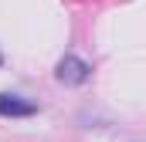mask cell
Masks as SVG:
<instances>
[{
  "instance_id": "cell-1",
  "label": "cell",
  "mask_w": 146,
  "mask_h": 142,
  "mask_svg": "<svg viewBox=\"0 0 146 142\" xmlns=\"http://www.w3.org/2000/svg\"><path fill=\"white\" fill-rule=\"evenodd\" d=\"M54 78H58L61 85H85V81L92 78V68H88V61H82L78 54H65V58L58 61V68H54Z\"/></svg>"
},
{
  "instance_id": "cell-2",
  "label": "cell",
  "mask_w": 146,
  "mask_h": 142,
  "mask_svg": "<svg viewBox=\"0 0 146 142\" xmlns=\"http://www.w3.org/2000/svg\"><path fill=\"white\" fill-rule=\"evenodd\" d=\"M27 115H37L34 102H24L21 95L0 91V118H27Z\"/></svg>"
},
{
  "instance_id": "cell-3",
  "label": "cell",
  "mask_w": 146,
  "mask_h": 142,
  "mask_svg": "<svg viewBox=\"0 0 146 142\" xmlns=\"http://www.w3.org/2000/svg\"><path fill=\"white\" fill-rule=\"evenodd\" d=\"M0 64H3V58H0Z\"/></svg>"
}]
</instances>
